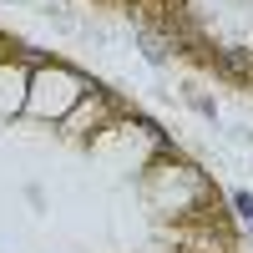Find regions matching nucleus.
I'll return each instance as SVG.
<instances>
[{
  "instance_id": "obj_1",
  "label": "nucleus",
  "mask_w": 253,
  "mask_h": 253,
  "mask_svg": "<svg viewBox=\"0 0 253 253\" xmlns=\"http://www.w3.org/2000/svg\"><path fill=\"white\" fill-rule=\"evenodd\" d=\"M233 208H238L243 218H253V193H238V198H233Z\"/></svg>"
}]
</instances>
